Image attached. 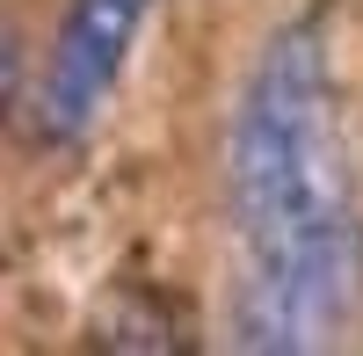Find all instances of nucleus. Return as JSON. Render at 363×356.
Instances as JSON below:
<instances>
[{"instance_id": "f257e3e1", "label": "nucleus", "mask_w": 363, "mask_h": 356, "mask_svg": "<svg viewBox=\"0 0 363 356\" xmlns=\"http://www.w3.org/2000/svg\"><path fill=\"white\" fill-rule=\"evenodd\" d=\"M233 211V342L269 356L335 349L363 291V226L335 66L313 22L262 44L225 131Z\"/></svg>"}, {"instance_id": "f03ea898", "label": "nucleus", "mask_w": 363, "mask_h": 356, "mask_svg": "<svg viewBox=\"0 0 363 356\" xmlns=\"http://www.w3.org/2000/svg\"><path fill=\"white\" fill-rule=\"evenodd\" d=\"M145 15H153V0H66V15L51 29L44 80L29 95V124H37L44 145H73V138L95 131Z\"/></svg>"}]
</instances>
